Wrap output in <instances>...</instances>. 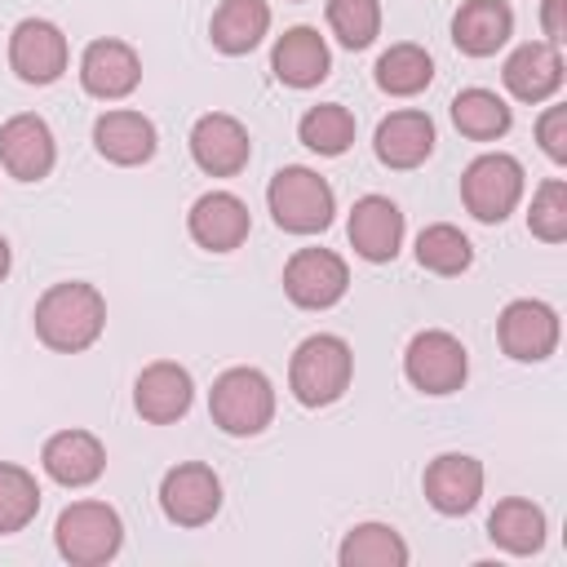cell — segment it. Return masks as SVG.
<instances>
[{
    "label": "cell",
    "mask_w": 567,
    "mask_h": 567,
    "mask_svg": "<svg viewBox=\"0 0 567 567\" xmlns=\"http://www.w3.org/2000/svg\"><path fill=\"white\" fill-rule=\"evenodd\" d=\"M328 66H332V58L315 27H292L270 49V71L288 89H315L319 80H328Z\"/></svg>",
    "instance_id": "obj_22"
},
{
    "label": "cell",
    "mask_w": 567,
    "mask_h": 567,
    "mask_svg": "<svg viewBox=\"0 0 567 567\" xmlns=\"http://www.w3.org/2000/svg\"><path fill=\"white\" fill-rule=\"evenodd\" d=\"M186 230H190V239H195L199 248H208V252H230V248H239V244L248 239L252 217H248V204H244L239 195H230V190H208V195H199V199L190 204Z\"/></svg>",
    "instance_id": "obj_15"
},
{
    "label": "cell",
    "mask_w": 567,
    "mask_h": 567,
    "mask_svg": "<svg viewBox=\"0 0 567 567\" xmlns=\"http://www.w3.org/2000/svg\"><path fill=\"white\" fill-rule=\"evenodd\" d=\"M337 558H341V567H403L408 545L390 523H359L346 532Z\"/></svg>",
    "instance_id": "obj_27"
},
{
    "label": "cell",
    "mask_w": 567,
    "mask_h": 567,
    "mask_svg": "<svg viewBox=\"0 0 567 567\" xmlns=\"http://www.w3.org/2000/svg\"><path fill=\"white\" fill-rule=\"evenodd\" d=\"M403 372L408 381L421 390V394H452L465 385L470 377V359H465V346L443 332V328H425L408 341L403 350Z\"/></svg>",
    "instance_id": "obj_7"
},
{
    "label": "cell",
    "mask_w": 567,
    "mask_h": 567,
    "mask_svg": "<svg viewBox=\"0 0 567 567\" xmlns=\"http://www.w3.org/2000/svg\"><path fill=\"white\" fill-rule=\"evenodd\" d=\"M297 137L315 151V155H341L350 151L354 142V115L341 106V102H323V106H310L297 124Z\"/></svg>",
    "instance_id": "obj_30"
},
{
    "label": "cell",
    "mask_w": 567,
    "mask_h": 567,
    "mask_svg": "<svg viewBox=\"0 0 567 567\" xmlns=\"http://www.w3.org/2000/svg\"><path fill=\"white\" fill-rule=\"evenodd\" d=\"M53 545L66 563L75 567H97L106 558L120 554L124 545V523L120 514L106 505V501H75L58 514V527H53Z\"/></svg>",
    "instance_id": "obj_5"
},
{
    "label": "cell",
    "mask_w": 567,
    "mask_h": 567,
    "mask_svg": "<svg viewBox=\"0 0 567 567\" xmlns=\"http://www.w3.org/2000/svg\"><path fill=\"white\" fill-rule=\"evenodd\" d=\"M527 226H532V235L545 239V244H563V239H567V182H563V177H549V182L536 186Z\"/></svg>",
    "instance_id": "obj_34"
},
{
    "label": "cell",
    "mask_w": 567,
    "mask_h": 567,
    "mask_svg": "<svg viewBox=\"0 0 567 567\" xmlns=\"http://www.w3.org/2000/svg\"><path fill=\"white\" fill-rule=\"evenodd\" d=\"M9 261H13V252H9V239L0 235V279L9 275Z\"/></svg>",
    "instance_id": "obj_37"
},
{
    "label": "cell",
    "mask_w": 567,
    "mask_h": 567,
    "mask_svg": "<svg viewBox=\"0 0 567 567\" xmlns=\"http://www.w3.org/2000/svg\"><path fill=\"white\" fill-rule=\"evenodd\" d=\"M58 146H53V128L40 115H13L0 124V164L9 177L18 182H40L53 173Z\"/></svg>",
    "instance_id": "obj_14"
},
{
    "label": "cell",
    "mask_w": 567,
    "mask_h": 567,
    "mask_svg": "<svg viewBox=\"0 0 567 567\" xmlns=\"http://www.w3.org/2000/svg\"><path fill=\"white\" fill-rule=\"evenodd\" d=\"M190 399H195L190 372H186L182 363H168V359L142 368V377H137V385H133V408H137V416L151 421V425H168V421L186 416Z\"/></svg>",
    "instance_id": "obj_16"
},
{
    "label": "cell",
    "mask_w": 567,
    "mask_h": 567,
    "mask_svg": "<svg viewBox=\"0 0 567 567\" xmlns=\"http://www.w3.org/2000/svg\"><path fill=\"white\" fill-rule=\"evenodd\" d=\"M66 58H71L66 35L49 18H22L9 31V66L27 84H53L66 71Z\"/></svg>",
    "instance_id": "obj_10"
},
{
    "label": "cell",
    "mask_w": 567,
    "mask_h": 567,
    "mask_svg": "<svg viewBox=\"0 0 567 567\" xmlns=\"http://www.w3.org/2000/svg\"><path fill=\"white\" fill-rule=\"evenodd\" d=\"M501 80H505V89L518 102H545V97H554L558 84H563V53H558V44H549V40L518 44L505 58Z\"/></svg>",
    "instance_id": "obj_20"
},
{
    "label": "cell",
    "mask_w": 567,
    "mask_h": 567,
    "mask_svg": "<svg viewBox=\"0 0 567 567\" xmlns=\"http://www.w3.org/2000/svg\"><path fill=\"white\" fill-rule=\"evenodd\" d=\"M421 487L439 514H470L483 496V465L465 452H443L425 465Z\"/></svg>",
    "instance_id": "obj_18"
},
{
    "label": "cell",
    "mask_w": 567,
    "mask_h": 567,
    "mask_svg": "<svg viewBox=\"0 0 567 567\" xmlns=\"http://www.w3.org/2000/svg\"><path fill=\"white\" fill-rule=\"evenodd\" d=\"M434 80V62L421 44H390L381 58H377V84L390 93V97H412L421 93L425 84Z\"/></svg>",
    "instance_id": "obj_29"
},
{
    "label": "cell",
    "mask_w": 567,
    "mask_h": 567,
    "mask_svg": "<svg viewBox=\"0 0 567 567\" xmlns=\"http://www.w3.org/2000/svg\"><path fill=\"white\" fill-rule=\"evenodd\" d=\"M137 80H142V58H137V49L133 44H124V40H93L89 49H84V58H80V84H84V93L89 97H97V102H120V97H128L133 89H137Z\"/></svg>",
    "instance_id": "obj_13"
},
{
    "label": "cell",
    "mask_w": 567,
    "mask_h": 567,
    "mask_svg": "<svg viewBox=\"0 0 567 567\" xmlns=\"http://www.w3.org/2000/svg\"><path fill=\"white\" fill-rule=\"evenodd\" d=\"M266 204H270L275 226L288 230V235L328 230V226H332V213H337L332 186H328L315 168H301V164H288V168H279V173L270 177Z\"/></svg>",
    "instance_id": "obj_3"
},
{
    "label": "cell",
    "mask_w": 567,
    "mask_h": 567,
    "mask_svg": "<svg viewBox=\"0 0 567 567\" xmlns=\"http://www.w3.org/2000/svg\"><path fill=\"white\" fill-rule=\"evenodd\" d=\"M487 536L505 549V554H536L545 545V509L532 505L527 496H505L496 501L492 518H487Z\"/></svg>",
    "instance_id": "obj_26"
},
{
    "label": "cell",
    "mask_w": 567,
    "mask_h": 567,
    "mask_svg": "<svg viewBox=\"0 0 567 567\" xmlns=\"http://www.w3.org/2000/svg\"><path fill=\"white\" fill-rule=\"evenodd\" d=\"M416 261L425 270H434V275H461L474 261V248H470V239L456 226L434 221V226H425L416 235Z\"/></svg>",
    "instance_id": "obj_32"
},
{
    "label": "cell",
    "mask_w": 567,
    "mask_h": 567,
    "mask_svg": "<svg viewBox=\"0 0 567 567\" xmlns=\"http://www.w3.org/2000/svg\"><path fill=\"white\" fill-rule=\"evenodd\" d=\"M377 159L385 168H416L434 151V124L425 111H390L377 124Z\"/></svg>",
    "instance_id": "obj_23"
},
{
    "label": "cell",
    "mask_w": 567,
    "mask_h": 567,
    "mask_svg": "<svg viewBox=\"0 0 567 567\" xmlns=\"http://www.w3.org/2000/svg\"><path fill=\"white\" fill-rule=\"evenodd\" d=\"M328 27L346 49H368L381 35L377 0H328Z\"/></svg>",
    "instance_id": "obj_33"
},
{
    "label": "cell",
    "mask_w": 567,
    "mask_h": 567,
    "mask_svg": "<svg viewBox=\"0 0 567 567\" xmlns=\"http://www.w3.org/2000/svg\"><path fill=\"white\" fill-rule=\"evenodd\" d=\"M159 509L177 527H204L221 509V478L199 461H182L159 478Z\"/></svg>",
    "instance_id": "obj_9"
},
{
    "label": "cell",
    "mask_w": 567,
    "mask_h": 567,
    "mask_svg": "<svg viewBox=\"0 0 567 567\" xmlns=\"http://www.w3.org/2000/svg\"><path fill=\"white\" fill-rule=\"evenodd\" d=\"M93 146L102 159L120 164V168H133V164H146L155 155V124L142 115V111H102L97 124H93Z\"/></svg>",
    "instance_id": "obj_21"
},
{
    "label": "cell",
    "mask_w": 567,
    "mask_h": 567,
    "mask_svg": "<svg viewBox=\"0 0 567 567\" xmlns=\"http://www.w3.org/2000/svg\"><path fill=\"white\" fill-rule=\"evenodd\" d=\"M354 354L337 332H315L292 350L288 363V390L306 408H328L350 390Z\"/></svg>",
    "instance_id": "obj_2"
},
{
    "label": "cell",
    "mask_w": 567,
    "mask_h": 567,
    "mask_svg": "<svg viewBox=\"0 0 567 567\" xmlns=\"http://www.w3.org/2000/svg\"><path fill=\"white\" fill-rule=\"evenodd\" d=\"M346 230L363 261H394V252L403 244V213L385 195H363V199H354Z\"/></svg>",
    "instance_id": "obj_19"
},
{
    "label": "cell",
    "mask_w": 567,
    "mask_h": 567,
    "mask_svg": "<svg viewBox=\"0 0 567 567\" xmlns=\"http://www.w3.org/2000/svg\"><path fill=\"white\" fill-rule=\"evenodd\" d=\"M452 124L474 142H492L509 133V106L492 89H461L452 97Z\"/></svg>",
    "instance_id": "obj_28"
},
{
    "label": "cell",
    "mask_w": 567,
    "mask_h": 567,
    "mask_svg": "<svg viewBox=\"0 0 567 567\" xmlns=\"http://www.w3.org/2000/svg\"><path fill=\"white\" fill-rule=\"evenodd\" d=\"M536 142L554 164H567V106H545L536 120Z\"/></svg>",
    "instance_id": "obj_35"
},
{
    "label": "cell",
    "mask_w": 567,
    "mask_h": 567,
    "mask_svg": "<svg viewBox=\"0 0 567 567\" xmlns=\"http://www.w3.org/2000/svg\"><path fill=\"white\" fill-rule=\"evenodd\" d=\"M40 514V483L31 470L0 461V536L22 532Z\"/></svg>",
    "instance_id": "obj_31"
},
{
    "label": "cell",
    "mask_w": 567,
    "mask_h": 567,
    "mask_svg": "<svg viewBox=\"0 0 567 567\" xmlns=\"http://www.w3.org/2000/svg\"><path fill=\"white\" fill-rule=\"evenodd\" d=\"M40 465L62 487H89L106 470V447L89 430H58V434H49V443L40 452Z\"/></svg>",
    "instance_id": "obj_17"
},
{
    "label": "cell",
    "mask_w": 567,
    "mask_h": 567,
    "mask_svg": "<svg viewBox=\"0 0 567 567\" xmlns=\"http://www.w3.org/2000/svg\"><path fill=\"white\" fill-rule=\"evenodd\" d=\"M252 155L248 128L226 115V111H208L190 124V159L208 173V177H235Z\"/></svg>",
    "instance_id": "obj_12"
},
{
    "label": "cell",
    "mask_w": 567,
    "mask_h": 567,
    "mask_svg": "<svg viewBox=\"0 0 567 567\" xmlns=\"http://www.w3.org/2000/svg\"><path fill=\"white\" fill-rule=\"evenodd\" d=\"M563 4H567V0H545V9H540V27H545V40H549V44H558V40L567 35Z\"/></svg>",
    "instance_id": "obj_36"
},
{
    "label": "cell",
    "mask_w": 567,
    "mask_h": 567,
    "mask_svg": "<svg viewBox=\"0 0 567 567\" xmlns=\"http://www.w3.org/2000/svg\"><path fill=\"white\" fill-rule=\"evenodd\" d=\"M270 31V4L266 0H221L213 22H208V35L221 53L239 58V53H252Z\"/></svg>",
    "instance_id": "obj_25"
},
{
    "label": "cell",
    "mask_w": 567,
    "mask_h": 567,
    "mask_svg": "<svg viewBox=\"0 0 567 567\" xmlns=\"http://www.w3.org/2000/svg\"><path fill=\"white\" fill-rule=\"evenodd\" d=\"M208 412L235 439L261 434L275 421V385L261 368H226L208 390Z\"/></svg>",
    "instance_id": "obj_4"
},
{
    "label": "cell",
    "mask_w": 567,
    "mask_h": 567,
    "mask_svg": "<svg viewBox=\"0 0 567 567\" xmlns=\"http://www.w3.org/2000/svg\"><path fill=\"white\" fill-rule=\"evenodd\" d=\"M350 270L332 248H297L284 266V292L301 310H328L346 297Z\"/></svg>",
    "instance_id": "obj_8"
},
{
    "label": "cell",
    "mask_w": 567,
    "mask_h": 567,
    "mask_svg": "<svg viewBox=\"0 0 567 567\" xmlns=\"http://www.w3.org/2000/svg\"><path fill=\"white\" fill-rule=\"evenodd\" d=\"M514 35V9L505 0H465L452 18V40L470 58H492Z\"/></svg>",
    "instance_id": "obj_24"
},
{
    "label": "cell",
    "mask_w": 567,
    "mask_h": 567,
    "mask_svg": "<svg viewBox=\"0 0 567 567\" xmlns=\"http://www.w3.org/2000/svg\"><path fill=\"white\" fill-rule=\"evenodd\" d=\"M496 341L509 359L518 363H540L554 354L558 346V310L536 301V297H518L501 310L496 319Z\"/></svg>",
    "instance_id": "obj_11"
},
{
    "label": "cell",
    "mask_w": 567,
    "mask_h": 567,
    "mask_svg": "<svg viewBox=\"0 0 567 567\" xmlns=\"http://www.w3.org/2000/svg\"><path fill=\"white\" fill-rule=\"evenodd\" d=\"M461 199L478 221H505L523 199V164L505 151L470 159V168L461 173Z\"/></svg>",
    "instance_id": "obj_6"
},
{
    "label": "cell",
    "mask_w": 567,
    "mask_h": 567,
    "mask_svg": "<svg viewBox=\"0 0 567 567\" xmlns=\"http://www.w3.org/2000/svg\"><path fill=\"white\" fill-rule=\"evenodd\" d=\"M35 337L58 350V354H80L89 350L102 328H106V301L93 284L84 279H66V284H53L40 301H35Z\"/></svg>",
    "instance_id": "obj_1"
}]
</instances>
